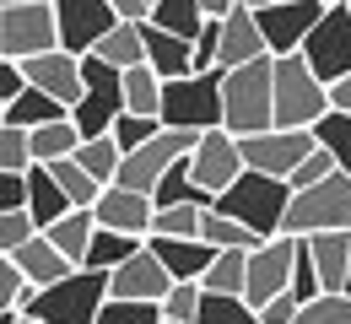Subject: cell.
Masks as SVG:
<instances>
[{"label":"cell","instance_id":"obj_3","mask_svg":"<svg viewBox=\"0 0 351 324\" xmlns=\"http://www.w3.org/2000/svg\"><path fill=\"white\" fill-rule=\"evenodd\" d=\"M60 49L54 0H0V60L27 65Z\"/></svg>","mask_w":351,"mask_h":324},{"label":"cell","instance_id":"obj_16","mask_svg":"<svg viewBox=\"0 0 351 324\" xmlns=\"http://www.w3.org/2000/svg\"><path fill=\"white\" fill-rule=\"evenodd\" d=\"M27 71V87H38L44 97H54L60 108H82V92H87V71H82V60L76 54H65V49H54L44 60H27L22 65Z\"/></svg>","mask_w":351,"mask_h":324},{"label":"cell","instance_id":"obj_37","mask_svg":"<svg viewBox=\"0 0 351 324\" xmlns=\"http://www.w3.org/2000/svg\"><path fill=\"white\" fill-rule=\"evenodd\" d=\"M200 303H206V286L178 281L173 292H168V303H162V319L168 324H200Z\"/></svg>","mask_w":351,"mask_h":324},{"label":"cell","instance_id":"obj_10","mask_svg":"<svg viewBox=\"0 0 351 324\" xmlns=\"http://www.w3.org/2000/svg\"><path fill=\"white\" fill-rule=\"evenodd\" d=\"M303 60L324 87H341L351 76V5L346 0H330L324 22L313 27V38L303 44Z\"/></svg>","mask_w":351,"mask_h":324},{"label":"cell","instance_id":"obj_26","mask_svg":"<svg viewBox=\"0 0 351 324\" xmlns=\"http://www.w3.org/2000/svg\"><path fill=\"white\" fill-rule=\"evenodd\" d=\"M141 249H146L141 238H125V232H103V227H97V238H92V249H87V265H82V271L114 276L119 265H130V260L141 254Z\"/></svg>","mask_w":351,"mask_h":324},{"label":"cell","instance_id":"obj_11","mask_svg":"<svg viewBox=\"0 0 351 324\" xmlns=\"http://www.w3.org/2000/svg\"><path fill=\"white\" fill-rule=\"evenodd\" d=\"M238 151H243V168L249 173H265V179H281L287 184L308 157L319 151V136L313 130H265V136L238 140Z\"/></svg>","mask_w":351,"mask_h":324},{"label":"cell","instance_id":"obj_35","mask_svg":"<svg viewBox=\"0 0 351 324\" xmlns=\"http://www.w3.org/2000/svg\"><path fill=\"white\" fill-rule=\"evenodd\" d=\"M33 168H38V157H33V136L0 125V173H33Z\"/></svg>","mask_w":351,"mask_h":324},{"label":"cell","instance_id":"obj_30","mask_svg":"<svg viewBox=\"0 0 351 324\" xmlns=\"http://www.w3.org/2000/svg\"><path fill=\"white\" fill-rule=\"evenodd\" d=\"M200 238L217 249V254H227V249H243V254H254V249H265V238H254V232L243 227V222H232V216H221L217 205L206 211V222H200Z\"/></svg>","mask_w":351,"mask_h":324},{"label":"cell","instance_id":"obj_48","mask_svg":"<svg viewBox=\"0 0 351 324\" xmlns=\"http://www.w3.org/2000/svg\"><path fill=\"white\" fill-rule=\"evenodd\" d=\"M346 297H351V281H346Z\"/></svg>","mask_w":351,"mask_h":324},{"label":"cell","instance_id":"obj_43","mask_svg":"<svg viewBox=\"0 0 351 324\" xmlns=\"http://www.w3.org/2000/svg\"><path fill=\"white\" fill-rule=\"evenodd\" d=\"M298 324H351V297L341 292V297H319V303H308L303 319Z\"/></svg>","mask_w":351,"mask_h":324},{"label":"cell","instance_id":"obj_28","mask_svg":"<svg viewBox=\"0 0 351 324\" xmlns=\"http://www.w3.org/2000/svg\"><path fill=\"white\" fill-rule=\"evenodd\" d=\"M97 60L114 65V71H141V65H146V38H141V27L119 22V27L97 44Z\"/></svg>","mask_w":351,"mask_h":324},{"label":"cell","instance_id":"obj_1","mask_svg":"<svg viewBox=\"0 0 351 324\" xmlns=\"http://www.w3.org/2000/svg\"><path fill=\"white\" fill-rule=\"evenodd\" d=\"M221 103H227L221 130H232L238 140L276 130V60L243 65V71H221Z\"/></svg>","mask_w":351,"mask_h":324},{"label":"cell","instance_id":"obj_7","mask_svg":"<svg viewBox=\"0 0 351 324\" xmlns=\"http://www.w3.org/2000/svg\"><path fill=\"white\" fill-rule=\"evenodd\" d=\"M319 232H351V179L346 173L292 195V211H287V232L281 238H319Z\"/></svg>","mask_w":351,"mask_h":324},{"label":"cell","instance_id":"obj_44","mask_svg":"<svg viewBox=\"0 0 351 324\" xmlns=\"http://www.w3.org/2000/svg\"><path fill=\"white\" fill-rule=\"evenodd\" d=\"M27 211V173H0V216Z\"/></svg>","mask_w":351,"mask_h":324},{"label":"cell","instance_id":"obj_45","mask_svg":"<svg viewBox=\"0 0 351 324\" xmlns=\"http://www.w3.org/2000/svg\"><path fill=\"white\" fill-rule=\"evenodd\" d=\"M16 97H27V71L11 65V60H0V108H11Z\"/></svg>","mask_w":351,"mask_h":324},{"label":"cell","instance_id":"obj_27","mask_svg":"<svg viewBox=\"0 0 351 324\" xmlns=\"http://www.w3.org/2000/svg\"><path fill=\"white\" fill-rule=\"evenodd\" d=\"M162 92H168V82H162L152 65L125 71V103H130V114H141V119H162Z\"/></svg>","mask_w":351,"mask_h":324},{"label":"cell","instance_id":"obj_5","mask_svg":"<svg viewBox=\"0 0 351 324\" xmlns=\"http://www.w3.org/2000/svg\"><path fill=\"white\" fill-rule=\"evenodd\" d=\"M221 119H227V103H221V71L168 82V92H162V125H168V130L211 136V130H221Z\"/></svg>","mask_w":351,"mask_h":324},{"label":"cell","instance_id":"obj_20","mask_svg":"<svg viewBox=\"0 0 351 324\" xmlns=\"http://www.w3.org/2000/svg\"><path fill=\"white\" fill-rule=\"evenodd\" d=\"M308 249H313V271H319L324 297H341L351 281V232H319V238H308Z\"/></svg>","mask_w":351,"mask_h":324},{"label":"cell","instance_id":"obj_17","mask_svg":"<svg viewBox=\"0 0 351 324\" xmlns=\"http://www.w3.org/2000/svg\"><path fill=\"white\" fill-rule=\"evenodd\" d=\"M97 227L103 232H125V238H152L157 227V200L152 195H130V189H103V200L92 205Z\"/></svg>","mask_w":351,"mask_h":324},{"label":"cell","instance_id":"obj_33","mask_svg":"<svg viewBox=\"0 0 351 324\" xmlns=\"http://www.w3.org/2000/svg\"><path fill=\"white\" fill-rule=\"evenodd\" d=\"M168 205H200V211H211L217 200L206 195V189L195 184V173H189V162H178L173 173L157 184V211H168Z\"/></svg>","mask_w":351,"mask_h":324},{"label":"cell","instance_id":"obj_46","mask_svg":"<svg viewBox=\"0 0 351 324\" xmlns=\"http://www.w3.org/2000/svg\"><path fill=\"white\" fill-rule=\"evenodd\" d=\"M260 319H265V324H298V319H303V303L287 292V297H276L270 308H260Z\"/></svg>","mask_w":351,"mask_h":324},{"label":"cell","instance_id":"obj_21","mask_svg":"<svg viewBox=\"0 0 351 324\" xmlns=\"http://www.w3.org/2000/svg\"><path fill=\"white\" fill-rule=\"evenodd\" d=\"M5 260H16V271H22V276L33 281L38 292H49V286H60V281H71V276H76V265H71V260H65V254H60V249L49 243L44 232H38V238H33L27 249L5 254Z\"/></svg>","mask_w":351,"mask_h":324},{"label":"cell","instance_id":"obj_8","mask_svg":"<svg viewBox=\"0 0 351 324\" xmlns=\"http://www.w3.org/2000/svg\"><path fill=\"white\" fill-rule=\"evenodd\" d=\"M103 308H108V276L76 271L71 281L38 292V303L27 308V319H38V324H97Z\"/></svg>","mask_w":351,"mask_h":324},{"label":"cell","instance_id":"obj_40","mask_svg":"<svg viewBox=\"0 0 351 324\" xmlns=\"http://www.w3.org/2000/svg\"><path fill=\"white\" fill-rule=\"evenodd\" d=\"M38 232H44V227L33 222V211H11V216H0V254H16V249H27Z\"/></svg>","mask_w":351,"mask_h":324},{"label":"cell","instance_id":"obj_29","mask_svg":"<svg viewBox=\"0 0 351 324\" xmlns=\"http://www.w3.org/2000/svg\"><path fill=\"white\" fill-rule=\"evenodd\" d=\"M76 151H82V130H76L71 119H60V125H44V130H33V157H38V168L71 162Z\"/></svg>","mask_w":351,"mask_h":324},{"label":"cell","instance_id":"obj_47","mask_svg":"<svg viewBox=\"0 0 351 324\" xmlns=\"http://www.w3.org/2000/svg\"><path fill=\"white\" fill-rule=\"evenodd\" d=\"M330 108H335V114H351V76L341 87H330Z\"/></svg>","mask_w":351,"mask_h":324},{"label":"cell","instance_id":"obj_4","mask_svg":"<svg viewBox=\"0 0 351 324\" xmlns=\"http://www.w3.org/2000/svg\"><path fill=\"white\" fill-rule=\"evenodd\" d=\"M330 114V87L308 71L303 54L276 60V130H319Z\"/></svg>","mask_w":351,"mask_h":324},{"label":"cell","instance_id":"obj_23","mask_svg":"<svg viewBox=\"0 0 351 324\" xmlns=\"http://www.w3.org/2000/svg\"><path fill=\"white\" fill-rule=\"evenodd\" d=\"M60 119H71V108H60L54 97H44L38 87H27V97H16L11 108H0V125H11V130H44V125H60Z\"/></svg>","mask_w":351,"mask_h":324},{"label":"cell","instance_id":"obj_22","mask_svg":"<svg viewBox=\"0 0 351 324\" xmlns=\"http://www.w3.org/2000/svg\"><path fill=\"white\" fill-rule=\"evenodd\" d=\"M27 211H33V222L49 232L54 222H65L76 205L65 200V189L54 184V173H49V168H33V173H27Z\"/></svg>","mask_w":351,"mask_h":324},{"label":"cell","instance_id":"obj_14","mask_svg":"<svg viewBox=\"0 0 351 324\" xmlns=\"http://www.w3.org/2000/svg\"><path fill=\"white\" fill-rule=\"evenodd\" d=\"M189 173H195V184L206 189L211 200H221L227 189L249 173V168H243V151H238V136H232V130H211V136H200L195 157H189Z\"/></svg>","mask_w":351,"mask_h":324},{"label":"cell","instance_id":"obj_38","mask_svg":"<svg viewBox=\"0 0 351 324\" xmlns=\"http://www.w3.org/2000/svg\"><path fill=\"white\" fill-rule=\"evenodd\" d=\"M200 222H206L200 205H168V211H157L152 238H200Z\"/></svg>","mask_w":351,"mask_h":324},{"label":"cell","instance_id":"obj_2","mask_svg":"<svg viewBox=\"0 0 351 324\" xmlns=\"http://www.w3.org/2000/svg\"><path fill=\"white\" fill-rule=\"evenodd\" d=\"M221 216H232V222H243V227L254 232V238H281L287 232V211H292V184H281V179H265V173H243L238 184L227 189L217 200Z\"/></svg>","mask_w":351,"mask_h":324},{"label":"cell","instance_id":"obj_31","mask_svg":"<svg viewBox=\"0 0 351 324\" xmlns=\"http://www.w3.org/2000/svg\"><path fill=\"white\" fill-rule=\"evenodd\" d=\"M76 162H82L103 189H114V184H119V168H125V151H119V140H114V136H97V140H82Z\"/></svg>","mask_w":351,"mask_h":324},{"label":"cell","instance_id":"obj_15","mask_svg":"<svg viewBox=\"0 0 351 324\" xmlns=\"http://www.w3.org/2000/svg\"><path fill=\"white\" fill-rule=\"evenodd\" d=\"M173 286L178 281L168 276V265H162L152 249H141L130 265H119V271L108 276V297H114V303H157V308H162Z\"/></svg>","mask_w":351,"mask_h":324},{"label":"cell","instance_id":"obj_32","mask_svg":"<svg viewBox=\"0 0 351 324\" xmlns=\"http://www.w3.org/2000/svg\"><path fill=\"white\" fill-rule=\"evenodd\" d=\"M200 286H206V292H217V297H243V292H249V254H243V249L217 254L211 276L200 281Z\"/></svg>","mask_w":351,"mask_h":324},{"label":"cell","instance_id":"obj_42","mask_svg":"<svg viewBox=\"0 0 351 324\" xmlns=\"http://www.w3.org/2000/svg\"><path fill=\"white\" fill-rule=\"evenodd\" d=\"M97 324H168V319H162L157 303H114V297H108V308H103Z\"/></svg>","mask_w":351,"mask_h":324},{"label":"cell","instance_id":"obj_19","mask_svg":"<svg viewBox=\"0 0 351 324\" xmlns=\"http://www.w3.org/2000/svg\"><path fill=\"white\" fill-rule=\"evenodd\" d=\"M146 249L168 265L173 281H195V286L211 276V265H217V249L206 238H146Z\"/></svg>","mask_w":351,"mask_h":324},{"label":"cell","instance_id":"obj_34","mask_svg":"<svg viewBox=\"0 0 351 324\" xmlns=\"http://www.w3.org/2000/svg\"><path fill=\"white\" fill-rule=\"evenodd\" d=\"M200 324H265V319H260V308H249V297H217V292H206Z\"/></svg>","mask_w":351,"mask_h":324},{"label":"cell","instance_id":"obj_13","mask_svg":"<svg viewBox=\"0 0 351 324\" xmlns=\"http://www.w3.org/2000/svg\"><path fill=\"white\" fill-rule=\"evenodd\" d=\"M292 271H298V238H270L265 249L249 254V308H270L276 297L292 292Z\"/></svg>","mask_w":351,"mask_h":324},{"label":"cell","instance_id":"obj_41","mask_svg":"<svg viewBox=\"0 0 351 324\" xmlns=\"http://www.w3.org/2000/svg\"><path fill=\"white\" fill-rule=\"evenodd\" d=\"M335 173H341V168H335V157H330V151L319 146V151L308 157V162H303V168H298V173H292V179H287V184H292V195H303V189L324 184V179H335Z\"/></svg>","mask_w":351,"mask_h":324},{"label":"cell","instance_id":"obj_6","mask_svg":"<svg viewBox=\"0 0 351 324\" xmlns=\"http://www.w3.org/2000/svg\"><path fill=\"white\" fill-rule=\"evenodd\" d=\"M82 71H87V92H82V108L71 114V125L82 130V140L114 136V125L130 114V103H125V71L103 65L97 54L82 60Z\"/></svg>","mask_w":351,"mask_h":324},{"label":"cell","instance_id":"obj_25","mask_svg":"<svg viewBox=\"0 0 351 324\" xmlns=\"http://www.w3.org/2000/svg\"><path fill=\"white\" fill-rule=\"evenodd\" d=\"M206 0H157V16H152V27H162V33H173L184 44H195L200 33H206Z\"/></svg>","mask_w":351,"mask_h":324},{"label":"cell","instance_id":"obj_36","mask_svg":"<svg viewBox=\"0 0 351 324\" xmlns=\"http://www.w3.org/2000/svg\"><path fill=\"white\" fill-rule=\"evenodd\" d=\"M313 136H319V146L335 157V168L351 179V114H330V119H324Z\"/></svg>","mask_w":351,"mask_h":324},{"label":"cell","instance_id":"obj_12","mask_svg":"<svg viewBox=\"0 0 351 324\" xmlns=\"http://www.w3.org/2000/svg\"><path fill=\"white\" fill-rule=\"evenodd\" d=\"M54 16H60V49L76 60L97 54V44L119 27L114 0H54Z\"/></svg>","mask_w":351,"mask_h":324},{"label":"cell","instance_id":"obj_9","mask_svg":"<svg viewBox=\"0 0 351 324\" xmlns=\"http://www.w3.org/2000/svg\"><path fill=\"white\" fill-rule=\"evenodd\" d=\"M324 0H260L254 5V22H260L265 33V49H270V60H292V54H303V44L313 38V27L324 22Z\"/></svg>","mask_w":351,"mask_h":324},{"label":"cell","instance_id":"obj_39","mask_svg":"<svg viewBox=\"0 0 351 324\" xmlns=\"http://www.w3.org/2000/svg\"><path fill=\"white\" fill-rule=\"evenodd\" d=\"M168 125L162 119H141V114H125L119 125H114V140H119V151L130 157V151H141V146H152V140L162 136Z\"/></svg>","mask_w":351,"mask_h":324},{"label":"cell","instance_id":"obj_24","mask_svg":"<svg viewBox=\"0 0 351 324\" xmlns=\"http://www.w3.org/2000/svg\"><path fill=\"white\" fill-rule=\"evenodd\" d=\"M44 238L65 254V260H71V265H76V271H82V265H87L92 238H97V216H92V211H71V216H65V222H54Z\"/></svg>","mask_w":351,"mask_h":324},{"label":"cell","instance_id":"obj_18","mask_svg":"<svg viewBox=\"0 0 351 324\" xmlns=\"http://www.w3.org/2000/svg\"><path fill=\"white\" fill-rule=\"evenodd\" d=\"M270 60V49H265V33L260 22H254V5H232V16H227V27H221V60L217 71H243V65H260Z\"/></svg>","mask_w":351,"mask_h":324}]
</instances>
